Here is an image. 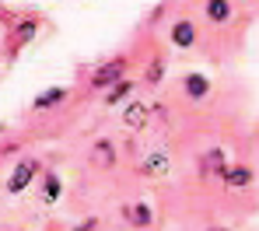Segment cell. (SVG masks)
I'll return each mask as SVG.
<instances>
[{"instance_id":"6da1fadb","label":"cell","mask_w":259,"mask_h":231,"mask_svg":"<svg viewBox=\"0 0 259 231\" xmlns=\"http://www.w3.org/2000/svg\"><path fill=\"white\" fill-rule=\"evenodd\" d=\"M137 175L140 179H168L172 175V154L165 144H147L137 158Z\"/></svg>"},{"instance_id":"7a4b0ae2","label":"cell","mask_w":259,"mask_h":231,"mask_svg":"<svg viewBox=\"0 0 259 231\" xmlns=\"http://www.w3.org/2000/svg\"><path fill=\"white\" fill-rule=\"evenodd\" d=\"M130 63H133L130 56H112V60L98 63V67L88 74V88H91V91H109L112 84H119V81L126 77Z\"/></svg>"},{"instance_id":"3957f363","label":"cell","mask_w":259,"mask_h":231,"mask_svg":"<svg viewBox=\"0 0 259 231\" xmlns=\"http://www.w3.org/2000/svg\"><path fill=\"white\" fill-rule=\"evenodd\" d=\"M46 168H42V161L39 158H21L14 168H11V175H7V182H4V189L11 193V196H21L28 186L35 182L39 175H42Z\"/></svg>"},{"instance_id":"277c9868","label":"cell","mask_w":259,"mask_h":231,"mask_svg":"<svg viewBox=\"0 0 259 231\" xmlns=\"http://www.w3.org/2000/svg\"><path fill=\"white\" fill-rule=\"evenodd\" d=\"M88 165L98 168V172H112V168L119 165V147H116V140H109V137L91 140V147H88Z\"/></svg>"},{"instance_id":"5b68a950","label":"cell","mask_w":259,"mask_h":231,"mask_svg":"<svg viewBox=\"0 0 259 231\" xmlns=\"http://www.w3.org/2000/svg\"><path fill=\"white\" fill-rule=\"evenodd\" d=\"M151 119H154L151 102H140V98H130L126 105H123V112H119V123H123V130H130V133L147 130V126H151Z\"/></svg>"},{"instance_id":"8992f818","label":"cell","mask_w":259,"mask_h":231,"mask_svg":"<svg viewBox=\"0 0 259 231\" xmlns=\"http://www.w3.org/2000/svg\"><path fill=\"white\" fill-rule=\"evenodd\" d=\"M228 154H224V147H207V151H200V158H196V175L200 179H224V172H228Z\"/></svg>"},{"instance_id":"52a82bcc","label":"cell","mask_w":259,"mask_h":231,"mask_svg":"<svg viewBox=\"0 0 259 231\" xmlns=\"http://www.w3.org/2000/svg\"><path fill=\"white\" fill-rule=\"evenodd\" d=\"M123 221H126L130 228L137 231H151L154 228V207L147 203V200H130V203H123Z\"/></svg>"},{"instance_id":"ba28073f","label":"cell","mask_w":259,"mask_h":231,"mask_svg":"<svg viewBox=\"0 0 259 231\" xmlns=\"http://www.w3.org/2000/svg\"><path fill=\"white\" fill-rule=\"evenodd\" d=\"M168 42H172L175 49H193L196 42H200V28H196V21L193 18H175L172 25H168Z\"/></svg>"},{"instance_id":"9c48e42d","label":"cell","mask_w":259,"mask_h":231,"mask_svg":"<svg viewBox=\"0 0 259 231\" xmlns=\"http://www.w3.org/2000/svg\"><path fill=\"white\" fill-rule=\"evenodd\" d=\"M179 88H182V95H186L189 102H207V98H210V91H214L210 77H207V74H200V70H189V74H182Z\"/></svg>"},{"instance_id":"30bf717a","label":"cell","mask_w":259,"mask_h":231,"mask_svg":"<svg viewBox=\"0 0 259 231\" xmlns=\"http://www.w3.org/2000/svg\"><path fill=\"white\" fill-rule=\"evenodd\" d=\"M221 182L228 186L231 193H242V189H249V186L256 182V168H252V165H245V161H231Z\"/></svg>"},{"instance_id":"8fae6325","label":"cell","mask_w":259,"mask_h":231,"mask_svg":"<svg viewBox=\"0 0 259 231\" xmlns=\"http://www.w3.org/2000/svg\"><path fill=\"white\" fill-rule=\"evenodd\" d=\"M203 18H207L214 28H224V25L235 18V4H231V0H203Z\"/></svg>"},{"instance_id":"7c38bea8","label":"cell","mask_w":259,"mask_h":231,"mask_svg":"<svg viewBox=\"0 0 259 231\" xmlns=\"http://www.w3.org/2000/svg\"><path fill=\"white\" fill-rule=\"evenodd\" d=\"M67 98H70V88H63V84H56V88H46L42 95H35V98H32V112H49V109L63 105Z\"/></svg>"},{"instance_id":"4fadbf2b","label":"cell","mask_w":259,"mask_h":231,"mask_svg":"<svg viewBox=\"0 0 259 231\" xmlns=\"http://www.w3.org/2000/svg\"><path fill=\"white\" fill-rule=\"evenodd\" d=\"M60 196H63V179L53 168H46L42 175H39V200L42 203H56Z\"/></svg>"},{"instance_id":"5bb4252c","label":"cell","mask_w":259,"mask_h":231,"mask_svg":"<svg viewBox=\"0 0 259 231\" xmlns=\"http://www.w3.org/2000/svg\"><path fill=\"white\" fill-rule=\"evenodd\" d=\"M137 88H140V84H137V81H133V77H123V81H119V84H112V88H109V91L102 95V102H105V105H109V109H112V105H126L130 98H133V91H137Z\"/></svg>"},{"instance_id":"9a60e30c","label":"cell","mask_w":259,"mask_h":231,"mask_svg":"<svg viewBox=\"0 0 259 231\" xmlns=\"http://www.w3.org/2000/svg\"><path fill=\"white\" fill-rule=\"evenodd\" d=\"M11 32H14V49H21V46H28V42L42 32V21H39V18H25V21H18Z\"/></svg>"},{"instance_id":"2e32d148","label":"cell","mask_w":259,"mask_h":231,"mask_svg":"<svg viewBox=\"0 0 259 231\" xmlns=\"http://www.w3.org/2000/svg\"><path fill=\"white\" fill-rule=\"evenodd\" d=\"M165 70H168V60H165V56H154V60L147 63V70H144V84H147V88H158V84L165 81Z\"/></svg>"},{"instance_id":"e0dca14e","label":"cell","mask_w":259,"mask_h":231,"mask_svg":"<svg viewBox=\"0 0 259 231\" xmlns=\"http://www.w3.org/2000/svg\"><path fill=\"white\" fill-rule=\"evenodd\" d=\"M98 228H102V221H98V217H84L77 228H70V231H98Z\"/></svg>"},{"instance_id":"ac0fdd59","label":"cell","mask_w":259,"mask_h":231,"mask_svg":"<svg viewBox=\"0 0 259 231\" xmlns=\"http://www.w3.org/2000/svg\"><path fill=\"white\" fill-rule=\"evenodd\" d=\"M203 231H231V228H228V224H207Z\"/></svg>"}]
</instances>
